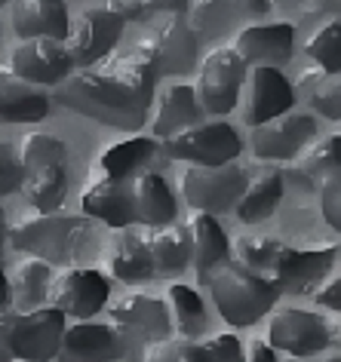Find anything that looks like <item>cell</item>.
I'll use <instances>...</instances> for the list:
<instances>
[{"label":"cell","mask_w":341,"mask_h":362,"mask_svg":"<svg viewBox=\"0 0 341 362\" xmlns=\"http://www.w3.org/2000/svg\"><path fill=\"white\" fill-rule=\"evenodd\" d=\"M157 77L136 49L117 59H105L93 68L77 71L62 86L52 89L50 102L77 111L111 129L136 132L148 123V107L154 102Z\"/></svg>","instance_id":"6da1fadb"},{"label":"cell","mask_w":341,"mask_h":362,"mask_svg":"<svg viewBox=\"0 0 341 362\" xmlns=\"http://www.w3.org/2000/svg\"><path fill=\"white\" fill-rule=\"evenodd\" d=\"M86 237H89L86 218H80V215H62V212L22 218L6 233L13 249H19L31 258L47 261L50 267L74 264L86 246Z\"/></svg>","instance_id":"7a4b0ae2"},{"label":"cell","mask_w":341,"mask_h":362,"mask_svg":"<svg viewBox=\"0 0 341 362\" xmlns=\"http://www.w3.org/2000/svg\"><path fill=\"white\" fill-rule=\"evenodd\" d=\"M206 286H209V295L219 307L221 320L231 322L234 329H246V325L265 320L274 310L277 298H280L274 283L237 267L234 261H224V264L215 267L206 279Z\"/></svg>","instance_id":"3957f363"},{"label":"cell","mask_w":341,"mask_h":362,"mask_svg":"<svg viewBox=\"0 0 341 362\" xmlns=\"http://www.w3.org/2000/svg\"><path fill=\"white\" fill-rule=\"evenodd\" d=\"M200 47H203L200 34L187 25L182 13V16H169L157 31H151L136 47V52L148 62L154 77H175V74H191L197 68Z\"/></svg>","instance_id":"277c9868"},{"label":"cell","mask_w":341,"mask_h":362,"mask_svg":"<svg viewBox=\"0 0 341 362\" xmlns=\"http://www.w3.org/2000/svg\"><path fill=\"white\" fill-rule=\"evenodd\" d=\"M243 80H246V62L237 56L234 47H215L212 52H206L194 89L200 111L212 117L231 114L237 107Z\"/></svg>","instance_id":"5b68a950"},{"label":"cell","mask_w":341,"mask_h":362,"mask_svg":"<svg viewBox=\"0 0 341 362\" xmlns=\"http://www.w3.org/2000/svg\"><path fill=\"white\" fill-rule=\"evenodd\" d=\"M249 185V172L237 163L228 166H191L182 172V197L194 212L219 215L240 203Z\"/></svg>","instance_id":"8992f818"},{"label":"cell","mask_w":341,"mask_h":362,"mask_svg":"<svg viewBox=\"0 0 341 362\" xmlns=\"http://www.w3.org/2000/svg\"><path fill=\"white\" fill-rule=\"evenodd\" d=\"M123 22L120 16H114L108 6H89V10L77 13L74 22L68 25L65 34V52L74 68H93L98 62L111 56V49L117 47L123 37Z\"/></svg>","instance_id":"52a82bcc"},{"label":"cell","mask_w":341,"mask_h":362,"mask_svg":"<svg viewBox=\"0 0 341 362\" xmlns=\"http://www.w3.org/2000/svg\"><path fill=\"white\" fill-rule=\"evenodd\" d=\"M111 325L114 332L127 341V347H151V344L163 341L173 334V316H169L166 301L141 292L123 295L120 301L111 304Z\"/></svg>","instance_id":"ba28073f"},{"label":"cell","mask_w":341,"mask_h":362,"mask_svg":"<svg viewBox=\"0 0 341 362\" xmlns=\"http://www.w3.org/2000/svg\"><path fill=\"white\" fill-rule=\"evenodd\" d=\"M243 151L237 129L224 120L197 123L166 141V153L173 160H187L191 166H228Z\"/></svg>","instance_id":"9c48e42d"},{"label":"cell","mask_w":341,"mask_h":362,"mask_svg":"<svg viewBox=\"0 0 341 362\" xmlns=\"http://www.w3.org/2000/svg\"><path fill=\"white\" fill-rule=\"evenodd\" d=\"M108 295H111V283L96 267H68L56 274L47 301L62 316L83 322V320H93L108 304Z\"/></svg>","instance_id":"30bf717a"},{"label":"cell","mask_w":341,"mask_h":362,"mask_svg":"<svg viewBox=\"0 0 341 362\" xmlns=\"http://www.w3.org/2000/svg\"><path fill=\"white\" fill-rule=\"evenodd\" d=\"M62 334H65V316L56 307H40L31 313H19L13 322L10 350L19 362H50L59 356Z\"/></svg>","instance_id":"8fae6325"},{"label":"cell","mask_w":341,"mask_h":362,"mask_svg":"<svg viewBox=\"0 0 341 362\" xmlns=\"http://www.w3.org/2000/svg\"><path fill=\"white\" fill-rule=\"evenodd\" d=\"M267 344L295 359H304L329 344L326 320L320 313L301 310V307H280L267 322Z\"/></svg>","instance_id":"7c38bea8"},{"label":"cell","mask_w":341,"mask_h":362,"mask_svg":"<svg viewBox=\"0 0 341 362\" xmlns=\"http://www.w3.org/2000/svg\"><path fill=\"white\" fill-rule=\"evenodd\" d=\"M71 59L65 52L62 40H50V37H34V40H22L19 47L10 52V71L19 80L31 86H62L71 77Z\"/></svg>","instance_id":"4fadbf2b"},{"label":"cell","mask_w":341,"mask_h":362,"mask_svg":"<svg viewBox=\"0 0 341 362\" xmlns=\"http://www.w3.org/2000/svg\"><path fill=\"white\" fill-rule=\"evenodd\" d=\"M317 135L311 114H283L253 129V151L258 160H295Z\"/></svg>","instance_id":"5bb4252c"},{"label":"cell","mask_w":341,"mask_h":362,"mask_svg":"<svg viewBox=\"0 0 341 362\" xmlns=\"http://www.w3.org/2000/svg\"><path fill=\"white\" fill-rule=\"evenodd\" d=\"M127 341L111 322H74L62 334L59 362H120L127 359Z\"/></svg>","instance_id":"9a60e30c"},{"label":"cell","mask_w":341,"mask_h":362,"mask_svg":"<svg viewBox=\"0 0 341 362\" xmlns=\"http://www.w3.org/2000/svg\"><path fill=\"white\" fill-rule=\"evenodd\" d=\"M237 56L255 68H277L292 59L295 49V25L289 22H258L246 25L234 40Z\"/></svg>","instance_id":"2e32d148"},{"label":"cell","mask_w":341,"mask_h":362,"mask_svg":"<svg viewBox=\"0 0 341 362\" xmlns=\"http://www.w3.org/2000/svg\"><path fill=\"white\" fill-rule=\"evenodd\" d=\"M332 261H335V246L323 249H283L280 264H277L271 283L277 292L286 295H304L320 286V279L329 274Z\"/></svg>","instance_id":"e0dca14e"},{"label":"cell","mask_w":341,"mask_h":362,"mask_svg":"<svg viewBox=\"0 0 341 362\" xmlns=\"http://www.w3.org/2000/svg\"><path fill=\"white\" fill-rule=\"evenodd\" d=\"M80 209L86 218H96L114 230L136 228V212H132V194L129 181L114 178H93L89 187L80 197Z\"/></svg>","instance_id":"ac0fdd59"},{"label":"cell","mask_w":341,"mask_h":362,"mask_svg":"<svg viewBox=\"0 0 341 362\" xmlns=\"http://www.w3.org/2000/svg\"><path fill=\"white\" fill-rule=\"evenodd\" d=\"M295 105V86L280 74V68H253L249 77V114L246 120L262 126L267 120L289 114Z\"/></svg>","instance_id":"d6986e66"},{"label":"cell","mask_w":341,"mask_h":362,"mask_svg":"<svg viewBox=\"0 0 341 362\" xmlns=\"http://www.w3.org/2000/svg\"><path fill=\"white\" fill-rule=\"evenodd\" d=\"M197 123H203V111H200V105H197L194 86L173 83L160 93L157 107H154V114H151L148 126H151L154 141L157 139L169 141V139H175L178 132L191 129V126H197Z\"/></svg>","instance_id":"ffe728a7"},{"label":"cell","mask_w":341,"mask_h":362,"mask_svg":"<svg viewBox=\"0 0 341 362\" xmlns=\"http://www.w3.org/2000/svg\"><path fill=\"white\" fill-rule=\"evenodd\" d=\"M129 194H132V212H136V224L141 228H166L175 221L178 206L175 197L169 191V185L163 175L157 172H139L129 181Z\"/></svg>","instance_id":"44dd1931"},{"label":"cell","mask_w":341,"mask_h":362,"mask_svg":"<svg viewBox=\"0 0 341 362\" xmlns=\"http://www.w3.org/2000/svg\"><path fill=\"white\" fill-rule=\"evenodd\" d=\"M13 31L22 40L34 37H50V40H65L71 16L62 0H19L10 10Z\"/></svg>","instance_id":"7402d4cb"},{"label":"cell","mask_w":341,"mask_h":362,"mask_svg":"<svg viewBox=\"0 0 341 362\" xmlns=\"http://www.w3.org/2000/svg\"><path fill=\"white\" fill-rule=\"evenodd\" d=\"M50 114V95L0 68V123H40Z\"/></svg>","instance_id":"603a6c76"},{"label":"cell","mask_w":341,"mask_h":362,"mask_svg":"<svg viewBox=\"0 0 341 362\" xmlns=\"http://www.w3.org/2000/svg\"><path fill=\"white\" fill-rule=\"evenodd\" d=\"M141 240L148 246L154 276H178L191 264V237L185 224H166V228H145Z\"/></svg>","instance_id":"cb8c5ba5"},{"label":"cell","mask_w":341,"mask_h":362,"mask_svg":"<svg viewBox=\"0 0 341 362\" xmlns=\"http://www.w3.org/2000/svg\"><path fill=\"white\" fill-rule=\"evenodd\" d=\"M157 141L148 135H132L117 144H111L102 157L96 160L93 175L96 178H114V181H132L139 172H145V166L154 160Z\"/></svg>","instance_id":"d4e9b609"},{"label":"cell","mask_w":341,"mask_h":362,"mask_svg":"<svg viewBox=\"0 0 341 362\" xmlns=\"http://www.w3.org/2000/svg\"><path fill=\"white\" fill-rule=\"evenodd\" d=\"M185 228H187V237H191V264L206 283L212 270L231 258L228 237H224L221 224L212 215H203V212H191Z\"/></svg>","instance_id":"484cf974"},{"label":"cell","mask_w":341,"mask_h":362,"mask_svg":"<svg viewBox=\"0 0 341 362\" xmlns=\"http://www.w3.org/2000/svg\"><path fill=\"white\" fill-rule=\"evenodd\" d=\"M56 274L47 261L40 258H25L16 264L13 279H10V298H13V310L16 313H31L40 310L43 301L50 298V286Z\"/></svg>","instance_id":"4316f807"},{"label":"cell","mask_w":341,"mask_h":362,"mask_svg":"<svg viewBox=\"0 0 341 362\" xmlns=\"http://www.w3.org/2000/svg\"><path fill=\"white\" fill-rule=\"evenodd\" d=\"M280 200H283V175L280 172H265V175H258L246 185L240 203L234 206L237 218L246 221V224L271 218L277 212V206H280Z\"/></svg>","instance_id":"83f0119b"},{"label":"cell","mask_w":341,"mask_h":362,"mask_svg":"<svg viewBox=\"0 0 341 362\" xmlns=\"http://www.w3.org/2000/svg\"><path fill=\"white\" fill-rule=\"evenodd\" d=\"M19 191L25 197V203H28L31 209H37V215L59 212L62 200H65V191H68L65 166H50V169L31 172V175H25Z\"/></svg>","instance_id":"f1b7e54d"},{"label":"cell","mask_w":341,"mask_h":362,"mask_svg":"<svg viewBox=\"0 0 341 362\" xmlns=\"http://www.w3.org/2000/svg\"><path fill=\"white\" fill-rule=\"evenodd\" d=\"M111 274L120 279V283H148L154 279V264H151L148 246L141 240L139 228H127L123 230V240L117 246V255L111 258Z\"/></svg>","instance_id":"f546056e"},{"label":"cell","mask_w":341,"mask_h":362,"mask_svg":"<svg viewBox=\"0 0 341 362\" xmlns=\"http://www.w3.org/2000/svg\"><path fill=\"white\" fill-rule=\"evenodd\" d=\"M335 166H341V135H326V139L308 144V148L295 157L292 178H299L304 187H311Z\"/></svg>","instance_id":"4dcf8cb0"},{"label":"cell","mask_w":341,"mask_h":362,"mask_svg":"<svg viewBox=\"0 0 341 362\" xmlns=\"http://www.w3.org/2000/svg\"><path fill=\"white\" fill-rule=\"evenodd\" d=\"M283 249H286L283 243L267 240V237H240L234 243V264L271 283L274 270L280 264Z\"/></svg>","instance_id":"1f68e13d"},{"label":"cell","mask_w":341,"mask_h":362,"mask_svg":"<svg viewBox=\"0 0 341 362\" xmlns=\"http://www.w3.org/2000/svg\"><path fill=\"white\" fill-rule=\"evenodd\" d=\"M16 157H19V166L25 175H31V172H37V169L65 166L68 148H65V141L50 132H28V135H22Z\"/></svg>","instance_id":"d6a6232c"},{"label":"cell","mask_w":341,"mask_h":362,"mask_svg":"<svg viewBox=\"0 0 341 362\" xmlns=\"http://www.w3.org/2000/svg\"><path fill=\"white\" fill-rule=\"evenodd\" d=\"M169 316H173V325H175V332H178V338H197V334L203 332V325H206V310H203V298L194 292L191 286H182V283H175V286H169Z\"/></svg>","instance_id":"836d02e7"},{"label":"cell","mask_w":341,"mask_h":362,"mask_svg":"<svg viewBox=\"0 0 341 362\" xmlns=\"http://www.w3.org/2000/svg\"><path fill=\"white\" fill-rule=\"evenodd\" d=\"M308 56L317 62L326 77L341 74V16L313 28L308 40Z\"/></svg>","instance_id":"e575fe53"},{"label":"cell","mask_w":341,"mask_h":362,"mask_svg":"<svg viewBox=\"0 0 341 362\" xmlns=\"http://www.w3.org/2000/svg\"><path fill=\"white\" fill-rule=\"evenodd\" d=\"M141 362H206L203 359V347L191 338H163L157 344L145 347Z\"/></svg>","instance_id":"d590c367"},{"label":"cell","mask_w":341,"mask_h":362,"mask_svg":"<svg viewBox=\"0 0 341 362\" xmlns=\"http://www.w3.org/2000/svg\"><path fill=\"white\" fill-rule=\"evenodd\" d=\"M317 191H320V209L326 224H332L341 233V166L329 169L326 175L317 181Z\"/></svg>","instance_id":"8d00e7d4"},{"label":"cell","mask_w":341,"mask_h":362,"mask_svg":"<svg viewBox=\"0 0 341 362\" xmlns=\"http://www.w3.org/2000/svg\"><path fill=\"white\" fill-rule=\"evenodd\" d=\"M311 98H313V107L320 111V117L341 120V74H332L323 80V83H317Z\"/></svg>","instance_id":"74e56055"},{"label":"cell","mask_w":341,"mask_h":362,"mask_svg":"<svg viewBox=\"0 0 341 362\" xmlns=\"http://www.w3.org/2000/svg\"><path fill=\"white\" fill-rule=\"evenodd\" d=\"M25 172L19 166V157H16L10 141H0V197H10L22 187Z\"/></svg>","instance_id":"f35d334b"},{"label":"cell","mask_w":341,"mask_h":362,"mask_svg":"<svg viewBox=\"0 0 341 362\" xmlns=\"http://www.w3.org/2000/svg\"><path fill=\"white\" fill-rule=\"evenodd\" d=\"M200 347L206 362H243V341L237 334H215Z\"/></svg>","instance_id":"ab89813d"},{"label":"cell","mask_w":341,"mask_h":362,"mask_svg":"<svg viewBox=\"0 0 341 362\" xmlns=\"http://www.w3.org/2000/svg\"><path fill=\"white\" fill-rule=\"evenodd\" d=\"M313 301H317L320 307H326V310L341 313V270L335 276H329L323 286L313 288Z\"/></svg>","instance_id":"60d3db41"},{"label":"cell","mask_w":341,"mask_h":362,"mask_svg":"<svg viewBox=\"0 0 341 362\" xmlns=\"http://www.w3.org/2000/svg\"><path fill=\"white\" fill-rule=\"evenodd\" d=\"M16 310L0 313V362H13V350H10V334H13V322H16Z\"/></svg>","instance_id":"b9f144b4"},{"label":"cell","mask_w":341,"mask_h":362,"mask_svg":"<svg viewBox=\"0 0 341 362\" xmlns=\"http://www.w3.org/2000/svg\"><path fill=\"white\" fill-rule=\"evenodd\" d=\"M246 362H277L274 347L267 341H249V356Z\"/></svg>","instance_id":"7bdbcfd3"},{"label":"cell","mask_w":341,"mask_h":362,"mask_svg":"<svg viewBox=\"0 0 341 362\" xmlns=\"http://www.w3.org/2000/svg\"><path fill=\"white\" fill-rule=\"evenodd\" d=\"M13 310V298H10V279H6V274L0 270V313Z\"/></svg>","instance_id":"ee69618b"},{"label":"cell","mask_w":341,"mask_h":362,"mask_svg":"<svg viewBox=\"0 0 341 362\" xmlns=\"http://www.w3.org/2000/svg\"><path fill=\"white\" fill-rule=\"evenodd\" d=\"M4 243H6V212L0 209V258H4Z\"/></svg>","instance_id":"f6af8a7d"},{"label":"cell","mask_w":341,"mask_h":362,"mask_svg":"<svg viewBox=\"0 0 341 362\" xmlns=\"http://www.w3.org/2000/svg\"><path fill=\"white\" fill-rule=\"evenodd\" d=\"M286 362H308V359H286ZM326 362H341V359H326Z\"/></svg>","instance_id":"bcb514c9"},{"label":"cell","mask_w":341,"mask_h":362,"mask_svg":"<svg viewBox=\"0 0 341 362\" xmlns=\"http://www.w3.org/2000/svg\"><path fill=\"white\" fill-rule=\"evenodd\" d=\"M120 362H132V359H129V353H127V359H120Z\"/></svg>","instance_id":"7dc6e473"}]
</instances>
